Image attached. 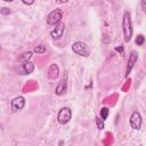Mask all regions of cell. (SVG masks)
<instances>
[{"instance_id": "4fadbf2b", "label": "cell", "mask_w": 146, "mask_h": 146, "mask_svg": "<svg viewBox=\"0 0 146 146\" xmlns=\"http://www.w3.org/2000/svg\"><path fill=\"white\" fill-rule=\"evenodd\" d=\"M108 113H110V110H108L107 107H103V108H100V117H102L104 121L107 119Z\"/></svg>"}, {"instance_id": "e0dca14e", "label": "cell", "mask_w": 146, "mask_h": 146, "mask_svg": "<svg viewBox=\"0 0 146 146\" xmlns=\"http://www.w3.org/2000/svg\"><path fill=\"white\" fill-rule=\"evenodd\" d=\"M9 14H10V9H8L6 7L1 8V15H9Z\"/></svg>"}, {"instance_id": "9c48e42d", "label": "cell", "mask_w": 146, "mask_h": 146, "mask_svg": "<svg viewBox=\"0 0 146 146\" xmlns=\"http://www.w3.org/2000/svg\"><path fill=\"white\" fill-rule=\"evenodd\" d=\"M58 74H59V68L57 66V64H51L49 70H48V76L52 80L57 79L58 78Z\"/></svg>"}, {"instance_id": "5b68a950", "label": "cell", "mask_w": 146, "mask_h": 146, "mask_svg": "<svg viewBox=\"0 0 146 146\" xmlns=\"http://www.w3.org/2000/svg\"><path fill=\"white\" fill-rule=\"evenodd\" d=\"M24 105H25V98L22 96H18L11 100V111L14 113H16V112L21 111L24 107Z\"/></svg>"}, {"instance_id": "30bf717a", "label": "cell", "mask_w": 146, "mask_h": 146, "mask_svg": "<svg viewBox=\"0 0 146 146\" xmlns=\"http://www.w3.org/2000/svg\"><path fill=\"white\" fill-rule=\"evenodd\" d=\"M65 90H66V80L63 79V80L58 83V86L56 87V95L60 96V95H63V94L65 92Z\"/></svg>"}, {"instance_id": "d6986e66", "label": "cell", "mask_w": 146, "mask_h": 146, "mask_svg": "<svg viewBox=\"0 0 146 146\" xmlns=\"http://www.w3.org/2000/svg\"><path fill=\"white\" fill-rule=\"evenodd\" d=\"M22 1H23L24 5H27V6H30V5H32L34 2V0H22Z\"/></svg>"}, {"instance_id": "6da1fadb", "label": "cell", "mask_w": 146, "mask_h": 146, "mask_svg": "<svg viewBox=\"0 0 146 146\" xmlns=\"http://www.w3.org/2000/svg\"><path fill=\"white\" fill-rule=\"evenodd\" d=\"M122 27H123V36H124V41L129 42L132 38V23H131V17H130V13L129 11H124L123 14V18H122Z\"/></svg>"}, {"instance_id": "277c9868", "label": "cell", "mask_w": 146, "mask_h": 146, "mask_svg": "<svg viewBox=\"0 0 146 146\" xmlns=\"http://www.w3.org/2000/svg\"><path fill=\"white\" fill-rule=\"evenodd\" d=\"M71 117H72V111H71L70 107H63V108H60V111L57 114V120H58V122L60 124L68 123L70 120H71Z\"/></svg>"}, {"instance_id": "3957f363", "label": "cell", "mask_w": 146, "mask_h": 146, "mask_svg": "<svg viewBox=\"0 0 146 146\" xmlns=\"http://www.w3.org/2000/svg\"><path fill=\"white\" fill-rule=\"evenodd\" d=\"M62 17H63V10L59 9V8L54 9L52 11H50L48 14V16H47V23L49 25H56V24H58L60 22Z\"/></svg>"}, {"instance_id": "7a4b0ae2", "label": "cell", "mask_w": 146, "mask_h": 146, "mask_svg": "<svg viewBox=\"0 0 146 146\" xmlns=\"http://www.w3.org/2000/svg\"><path fill=\"white\" fill-rule=\"evenodd\" d=\"M72 50H73V52H75L76 55L82 56V57H88L90 55L89 47L84 42H81V41L74 42L73 46H72Z\"/></svg>"}, {"instance_id": "9a60e30c", "label": "cell", "mask_w": 146, "mask_h": 146, "mask_svg": "<svg viewBox=\"0 0 146 146\" xmlns=\"http://www.w3.org/2000/svg\"><path fill=\"white\" fill-rule=\"evenodd\" d=\"M136 44L137 46H141L144 42H145V38H144V35H141V34H139V35H137V38H136Z\"/></svg>"}, {"instance_id": "ffe728a7", "label": "cell", "mask_w": 146, "mask_h": 146, "mask_svg": "<svg viewBox=\"0 0 146 146\" xmlns=\"http://www.w3.org/2000/svg\"><path fill=\"white\" fill-rule=\"evenodd\" d=\"M66 1H67V0H57L58 3H63V2H66Z\"/></svg>"}, {"instance_id": "8fae6325", "label": "cell", "mask_w": 146, "mask_h": 146, "mask_svg": "<svg viewBox=\"0 0 146 146\" xmlns=\"http://www.w3.org/2000/svg\"><path fill=\"white\" fill-rule=\"evenodd\" d=\"M23 70H24V72L26 73V74H31L32 72H33V70H34V64L33 63H31V62H24V64H23Z\"/></svg>"}, {"instance_id": "7c38bea8", "label": "cell", "mask_w": 146, "mask_h": 146, "mask_svg": "<svg viewBox=\"0 0 146 146\" xmlns=\"http://www.w3.org/2000/svg\"><path fill=\"white\" fill-rule=\"evenodd\" d=\"M31 57H32V52H31V51H27V52L22 54V55L18 57V59H19L21 62H27Z\"/></svg>"}, {"instance_id": "ba28073f", "label": "cell", "mask_w": 146, "mask_h": 146, "mask_svg": "<svg viewBox=\"0 0 146 146\" xmlns=\"http://www.w3.org/2000/svg\"><path fill=\"white\" fill-rule=\"evenodd\" d=\"M137 59H138V54L137 51H131L130 56H129V59H128V65H127V70H125V76H128V74L131 72L132 67L135 66V64L137 63Z\"/></svg>"}, {"instance_id": "ac0fdd59", "label": "cell", "mask_w": 146, "mask_h": 146, "mask_svg": "<svg viewBox=\"0 0 146 146\" xmlns=\"http://www.w3.org/2000/svg\"><path fill=\"white\" fill-rule=\"evenodd\" d=\"M141 9L146 14V0H141Z\"/></svg>"}, {"instance_id": "8992f818", "label": "cell", "mask_w": 146, "mask_h": 146, "mask_svg": "<svg viewBox=\"0 0 146 146\" xmlns=\"http://www.w3.org/2000/svg\"><path fill=\"white\" fill-rule=\"evenodd\" d=\"M130 125L135 130H139L141 127V116L137 111L133 112L130 116Z\"/></svg>"}, {"instance_id": "44dd1931", "label": "cell", "mask_w": 146, "mask_h": 146, "mask_svg": "<svg viewBox=\"0 0 146 146\" xmlns=\"http://www.w3.org/2000/svg\"><path fill=\"white\" fill-rule=\"evenodd\" d=\"M3 1H6V2H11V1H14V0H3Z\"/></svg>"}, {"instance_id": "2e32d148", "label": "cell", "mask_w": 146, "mask_h": 146, "mask_svg": "<svg viewBox=\"0 0 146 146\" xmlns=\"http://www.w3.org/2000/svg\"><path fill=\"white\" fill-rule=\"evenodd\" d=\"M34 52H36V54H44V52H46V48H44V46H42V44L36 46V47L34 48Z\"/></svg>"}, {"instance_id": "5bb4252c", "label": "cell", "mask_w": 146, "mask_h": 146, "mask_svg": "<svg viewBox=\"0 0 146 146\" xmlns=\"http://www.w3.org/2000/svg\"><path fill=\"white\" fill-rule=\"evenodd\" d=\"M96 124H97V128H98L99 130H103L104 127H105V124H104V120L100 119L99 116H96Z\"/></svg>"}, {"instance_id": "52a82bcc", "label": "cell", "mask_w": 146, "mask_h": 146, "mask_svg": "<svg viewBox=\"0 0 146 146\" xmlns=\"http://www.w3.org/2000/svg\"><path fill=\"white\" fill-rule=\"evenodd\" d=\"M64 29H65V24L63 23V22H59L58 24H56V26H55V29L51 31V36H52V39H55V40H58V39H60V36L63 35V33H64Z\"/></svg>"}]
</instances>
